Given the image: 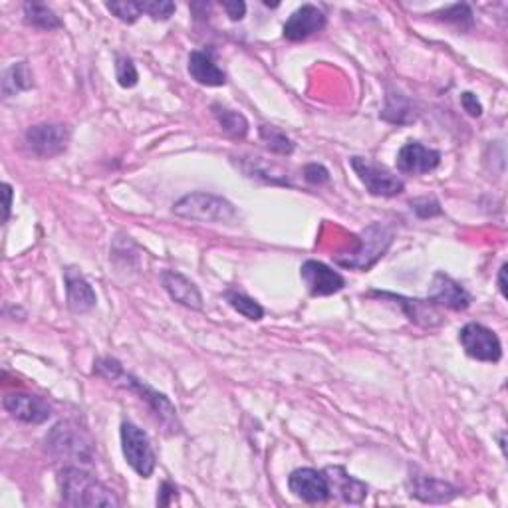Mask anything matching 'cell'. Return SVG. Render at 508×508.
<instances>
[{
  "label": "cell",
  "mask_w": 508,
  "mask_h": 508,
  "mask_svg": "<svg viewBox=\"0 0 508 508\" xmlns=\"http://www.w3.org/2000/svg\"><path fill=\"white\" fill-rule=\"evenodd\" d=\"M64 283H66V296H68V308L76 314L90 312L91 308H96L98 296L93 292L91 284L81 274L78 268L68 266L64 271Z\"/></svg>",
  "instance_id": "e0dca14e"
},
{
  "label": "cell",
  "mask_w": 508,
  "mask_h": 508,
  "mask_svg": "<svg viewBox=\"0 0 508 508\" xmlns=\"http://www.w3.org/2000/svg\"><path fill=\"white\" fill-rule=\"evenodd\" d=\"M459 341L466 356L479 361H491L496 364L503 358V346L499 336L491 328L471 322L459 331Z\"/></svg>",
  "instance_id": "52a82bcc"
},
{
  "label": "cell",
  "mask_w": 508,
  "mask_h": 508,
  "mask_svg": "<svg viewBox=\"0 0 508 508\" xmlns=\"http://www.w3.org/2000/svg\"><path fill=\"white\" fill-rule=\"evenodd\" d=\"M350 163H351V168H354L359 181L366 185V189L371 195L396 196L406 189V185H403V181L398 177V175H393L391 171L381 168V165H378V163H371L369 159H364V158H351Z\"/></svg>",
  "instance_id": "ba28073f"
},
{
  "label": "cell",
  "mask_w": 508,
  "mask_h": 508,
  "mask_svg": "<svg viewBox=\"0 0 508 508\" xmlns=\"http://www.w3.org/2000/svg\"><path fill=\"white\" fill-rule=\"evenodd\" d=\"M300 276H302L308 292L312 296L336 294L346 286L344 276L318 261H306L300 268Z\"/></svg>",
  "instance_id": "7c38bea8"
},
{
  "label": "cell",
  "mask_w": 508,
  "mask_h": 508,
  "mask_svg": "<svg viewBox=\"0 0 508 508\" xmlns=\"http://www.w3.org/2000/svg\"><path fill=\"white\" fill-rule=\"evenodd\" d=\"M499 288H501V294L506 298V264L501 266V273H499Z\"/></svg>",
  "instance_id": "8d00e7d4"
},
{
  "label": "cell",
  "mask_w": 508,
  "mask_h": 508,
  "mask_svg": "<svg viewBox=\"0 0 508 508\" xmlns=\"http://www.w3.org/2000/svg\"><path fill=\"white\" fill-rule=\"evenodd\" d=\"M223 8L226 10V16H229L231 20H243L244 13H246V5L243 3V0H226V3H223Z\"/></svg>",
  "instance_id": "836d02e7"
},
{
  "label": "cell",
  "mask_w": 508,
  "mask_h": 508,
  "mask_svg": "<svg viewBox=\"0 0 508 508\" xmlns=\"http://www.w3.org/2000/svg\"><path fill=\"white\" fill-rule=\"evenodd\" d=\"M411 209L416 211L421 216V219H429V216L441 215V205L435 199H429V196H423V199L411 201Z\"/></svg>",
  "instance_id": "4dcf8cb0"
},
{
  "label": "cell",
  "mask_w": 508,
  "mask_h": 508,
  "mask_svg": "<svg viewBox=\"0 0 508 508\" xmlns=\"http://www.w3.org/2000/svg\"><path fill=\"white\" fill-rule=\"evenodd\" d=\"M439 163H441V153L425 148V145L417 141L403 145L398 153V169L409 175L431 173L439 168Z\"/></svg>",
  "instance_id": "9a60e30c"
},
{
  "label": "cell",
  "mask_w": 508,
  "mask_h": 508,
  "mask_svg": "<svg viewBox=\"0 0 508 508\" xmlns=\"http://www.w3.org/2000/svg\"><path fill=\"white\" fill-rule=\"evenodd\" d=\"M175 499H177V486L171 484L169 481H168V483H163V484H161V491H159V496H158V504L168 506V504H171Z\"/></svg>",
  "instance_id": "e575fe53"
},
{
  "label": "cell",
  "mask_w": 508,
  "mask_h": 508,
  "mask_svg": "<svg viewBox=\"0 0 508 508\" xmlns=\"http://www.w3.org/2000/svg\"><path fill=\"white\" fill-rule=\"evenodd\" d=\"M433 16H439L445 23H453L459 26H471L473 24V10L466 5H453L449 8L435 13Z\"/></svg>",
  "instance_id": "f1b7e54d"
},
{
  "label": "cell",
  "mask_w": 508,
  "mask_h": 508,
  "mask_svg": "<svg viewBox=\"0 0 508 508\" xmlns=\"http://www.w3.org/2000/svg\"><path fill=\"white\" fill-rule=\"evenodd\" d=\"M46 447L52 457L66 463V466H90L93 463V451L90 441L70 423H58L48 433Z\"/></svg>",
  "instance_id": "5b68a950"
},
{
  "label": "cell",
  "mask_w": 508,
  "mask_h": 508,
  "mask_svg": "<svg viewBox=\"0 0 508 508\" xmlns=\"http://www.w3.org/2000/svg\"><path fill=\"white\" fill-rule=\"evenodd\" d=\"M3 189H5V221H8L10 219V206H13V187L5 183Z\"/></svg>",
  "instance_id": "d590c367"
},
{
  "label": "cell",
  "mask_w": 508,
  "mask_h": 508,
  "mask_svg": "<svg viewBox=\"0 0 508 508\" xmlns=\"http://www.w3.org/2000/svg\"><path fill=\"white\" fill-rule=\"evenodd\" d=\"M3 406L10 416L23 423L40 425L52 416V407L43 398L33 396V393H8Z\"/></svg>",
  "instance_id": "4fadbf2b"
},
{
  "label": "cell",
  "mask_w": 508,
  "mask_h": 508,
  "mask_svg": "<svg viewBox=\"0 0 508 508\" xmlns=\"http://www.w3.org/2000/svg\"><path fill=\"white\" fill-rule=\"evenodd\" d=\"M225 296H226V302H229L241 316H244L248 320H254V322L263 320L264 310H263L261 304L256 302L254 298L246 296L243 292H235V290H229V292H226Z\"/></svg>",
  "instance_id": "d4e9b609"
},
{
  "label": "cell",
  "mask_w": 508,
  "mask_h": 508,
  "mask_svg": "<svg viewBox=\"0 0 508 508\" xmlns=\"http://www.w3.org/2000/svg\"><path fill=\"white\" fill-rule=\"evenodd\" d=\"M461 103H463L465 111H469V116H473V118H479L481 113H483L481 101L476 100V96H474V93H471V91H465V93H463V96H461Z\"/></svg>",
  "instance_id": "d6a6232c"
},
{
  "label": "cell",
  "mask_w": 508,
  "mask_h": 508,
  "mask_svg": "<svg viewBox=\"0 0 508 508\" xmlns=\"http://www.w3.org/2000/svg\"><path fill=\"white\" fill-rule=\"evenodd\" d=\"M58 483L66 506H120L118 496L81 466H64Z\"/></svg>",
  "instance_id": "7a4b0ae2"
},
{
  "label": "cell",
  "mask_w": 508,
  "mask_h": 508,
  "mask_svg": "<svg viewBox=\"0 0 508 508\" xmlns=\"http://www.w3.org/2000/svg\"><path fill=\"white\" fill-rule=\"evenodd\" d=\"M141 13L153 20H168L175 13V5L168 0H139Z\"/></svg>",
  "instance_id": "f546056e"
},
{
  "label": "cell",
  "mask_w": 508,
  "mask_h": 508,
  "mask_svg": "<svg viewBox=\"0 0 508 508\" xmlns=\"http://www.w3.org/2000/svg\"><path fill=\"white\" fill-rule=\"evenodd\" d=\"M110 13L116 14L121 23L133 24L143 14L139 0H121V3H108Z\"/></svg>",
  "instance_id": "4316f807"
},
{
  "label": "cell",
  "mask_w": 508,
  "mask_h": 508,
  "mask_svg": "<svg viewBox=\"0 0 508 508\" xmlns=\"http://www.w3.org/2000/svg\"><path fill=\"white\" fill-rule=\"evenodd\" d=\"M161 284L165 290H168L175 302H179L181 306L193 310L203 308V296L199 292V288H196L191 280L183 276L181 273H175V271L161 273Z\"/></svg>",
  "instance_id": "ffe728a7"
},
{
  "label": "cell",
  "mask_w": 508,
  "mask_h": 508,
  "mask_svg": "<svg viewBox=\"0 0 508 508\" xmlns=\"http://www.w3.org/2000/svg\"><path fill=\"white\" fill-rule=\"evenodd\" d=\"M23 10H24L26 24H30V26H36V28H43V30H54V28L62 26L60 18L54 13H52V10L46 5L26 3L23 6Z\"/></svg>",
  "instance_id": "cb8c5ba5"
},
{
  "label": "cell",
  "mask_w": 508,
  "mask_h": 508,
  "mask_svg": "<svg viewBox=\"0 0 508 508\" xmlns=\"http://www.w3.org/2000/svg\"><path fill=\"white\" fill-rule=\"evenodd\" d=\"M429 302L435 306H445L451 310H466L471 306V294L451 276L437 273L433 278Z\"/></svg>",
  "instance_id": "2e32d148"
},
{
  "label": "cell",
  "mask_w": 508,
  "mask_h": 508,
  "mask_svg": "<svg viewBox=\"0 0 508 508\" xmlns=\"http://www.w3.org/2000/svg\"><path fill=\"white\" fill-rule=\"evenodd\" d=\"M258 133H261V139L268 145V149H273L274 153L290 155L294 151V143L286 138V133L283 129H278L274 126H261Z\"/></svg>",
  "instance_id": "484cf974"
},
{
  "label": "cell",
  "mask_w": 508,
  "mask_h": 508,
  "mask_svg": "<svg viewBox=\"0 0 508 508\" xmlns=\"http://www.w3.org/2000/svg\"><path fill=\"white\" fill-rule=\"evenodd\" d=\"M324 474L330 484V493L340 496L344 503L359 504L368 496V484L351 476L344 466H328Z\"/></svg>",
  "instance_id": "ac0fdd59"
},
{
  "label": "cell",
  "mask_w": 508,
  "mask_h": 508,
  "mask_svg": "<svg viewBox=\"0 0 508 508\" xmlns=\"http://www.w3.org/2000/svg\"><path fill=\"white\" fill-rule=\"evenodd\" d=\"M34 86V80H33V72H30L26 62H18V64L10 66L5 72V80H3V93L5 98L10 96H16V93L30 90Z\"/></svg>",
  "instance_id": "603a6c76"
},
{
  "label": "cell",
  "mask_w": 508,
  "mask_h": 508,
  "mask_svg": "<svg viewBox=\"0 0 508 508\" xmlns=\"http://www.w3.org/2000/svg\"><path fill=\"white\" fill-rule=\"evenodd\" d=\"M189 74L196 81V84H201V86L219 88V86L226 84L225 72L215 64V60H213L209 52H203V50L191 52Z\"/></svg>",
  "instance_id": "44dd1931"
},
{
  "label": "cell",
  "mask_w": 508,
  "mask_h": 508,
  "mask_svg": "<svg viewBox=\"0 0 508 508\" xmlns=\"http://www.w3.org/2000/svg\"><path fill=\"white\" fill-rule=\"evenodd\" d=\"M288 489L292 491L298 499L306 503H326L331 493L324 473L316 469H296L288 476Z\"/></svg>",
  "instance_id": "30bf717a"
},
{
  "label": "cell",
  "mask_w": 508,
  "mask_h": 508,
  "mask_svg": "<svg viewBox=\"0 0 508 508\" xmlns=\"http://www.w3.org/2000/svg\"><path fill=\"white\" fill-rule=\"evenodd\" d=\"M93 373L103 379H108L110 383H116V386H121L129 391H136L138 396L151 407L155 416H158L163 427L171 429L173 433H177L181 429V425L177 421V409H175L173 403L165 398L163 393H158L149 386H145V383L139 381L138 378H133L131 373H126V369L121 368L118 359H113V358L98 359L96 368H93Z\"/></svg>",
  "instance_id": "6da1fadb"
},
{
  "label": "cell",
  "mask_w": 508,
  "mask_h": 508,
  "mask_svg": "<svg viewBox=\"0 0 508 508\" xmlns=\"http://www.w3.org/2000/svg\"><path fill=\"white\" fill-rule=\"evenodd\" d=\"M121 449L131 469L143 479H149L155 471V453L148 433L129 421L121 423Z\"/></svg>",
  "instance_id": "8992f818"
},
{
  "label": "cell",
  "mask_w": 508,
  "mask_h": 508,
  "mask_svg": "<svg viewBox=\"0 0 508 508\" xmlns=\"http://www.w3.org/2000/svg\"><path fill=\"white\" fill-rule=\"evenodd\" d=\"M326 28V14L314 5H304L300 6L296 13H292L286 20L283 28V34L290 43H300L318 33H322Z\"/></svg>",
  "instance_id": "8fae6325"
},
{
  "label": "cell",
  "mask_w": 508,
  "mask_h": 508,
  "mask_svg": "<svg viewBox=\"0 0 508 508\" xmlns=\"http://www.w3.org/2000/svg\"><path fill=\"white\" fill-rule=\"evenodd\" d=\"M213 116H215L216 123L221 126V129L226 133V136L243 139L248 133V121H246L243 113L225 108V106H221V103H215Z\"/></svg>",
  "instance_id": "7402d4cb"
},
{
  "label": "cell",
  "mask_w": 508,
  "mask_h": 508,
  "mask_svg": "<svg viewBox=\"0 0 508 508\" xmlns=\"http://www.w3.org/2000/svg\"><path fill=\"white\" fill-rule=\"evenodd\" d=\"M371 296L393 300V302L403 308V312L407 314L411 322H416L419 326L433 328V326H439L443 322L441 314L437 312V310H435V304H431L429 300H417V298L411 300V298H403V296H396V294H389V292H371Z\"/></svg>",
  "instance_id": "d6986e66"
},
{
  "label": "cell",
  "mask_w": 508,
  "mask_h": 508,
  "mask_svg": "<svg viewBox=\"0 0 508 508\" xmlns=\"http://www.w3.org/2000/svg\"><path fill=\"white\" fill-rule=\"evenodd\" d=\"M304 177L308 183H312V185H322V183H328L330 181V173L328 169L324 168V165H318V163H312V165H306V169H304Z\"/></svg>",
  "instance_id": "1f68e13d"
},
{
  "label": "cell",
  "mask_w": 508,
  "mask_h": 508,
  "mask_svg": "<svg viewBox=\"0 0 508 508\" xmlns=\"http://www.w3.org/2000/svg\"><path fill=\"white\" fill-rule=\"evenodd\" d=\"M358 241L359 243L354 253H344L334 256L336 264L351 268V271H369V268L389 251V246L393 243V231L388 225L371 223L361 231Z\"/></svg>",
  "instance_id": "3957f363"
},
{
  "label": "cell",
  "mask_w": 508,
  "mask_h": 508,
  "mask_svg": "<svg viewBox=\"0 0 508 508\" xmlns=\"http://www.w3.org/2000/svg\"><path fill=\"white\" fill-rule=\"evenodd\" d=\"M116 78L121 88H133L138 84L139 74L138 68L133 64V60L128 56H118L116 60Z\"/></svg>",
  "instance_id": "83f0119b"
},
{
  "label": "cell",
  "mask_w": 508,
  "mask_h": 508,
  "mask_svg": "<svg viewBox=\"0 0 508 508\" xmlns=\"http://www.w3.org/2000/svg\"><path fill=\"white\" fill-rule=\"evenodd\" d=\"M70 141V129L62 123H38L26 131V148L43 159L64 153Z\"/></svg>",
  "instance_id": "9c48e42d"
},
{
  "label": "cell",
  "mask_w": 508,
  "mask_h": 508,
  "mask_svg": "<svg viewBox=\"0 0 508 508\" xmlns=\"http://www.w3.org/2000/svg\"><path fill=\"white\" fill-rule=\"evenodd\" d=\"M173 213L183 219L199 223H225L233 225L236 221L235 206L211 193H191L173 205Z\"/></svg>",
  "instance_id": "277c9868"
},
{
  "label": "cell",
  "mask_w": 508,
  "mask_h": 508,
  "mask_svg": "<svg viewBox=\"0 0 508 508\" xmlns=\"http://www.w3.org/2000/svg\"><path fill=\"white\" fill-rule=\"evenodd\" d=\"M409 494L416 496L421 503H431V504H443L451 503L455 496L459 494L457 486H453L451 483H445L441 479H435V476L427 474H417L413 473L409 476Z\"/></svg>",
  "instance_id": "5bb4252c"
}]
</instances>
